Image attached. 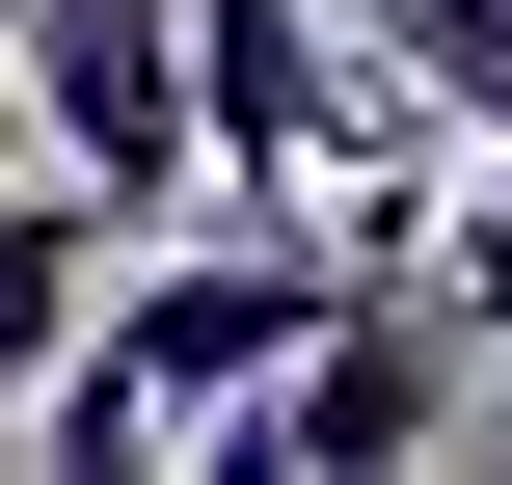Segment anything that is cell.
Masks as SVG:
<instances>
[{"mask_svg": "<svg viewBox=\"0 0 512 485\" xmlns=\"http://www.w3.org/2000/svg\"><path fill=\"white\" fill-rule=\"evenodd\" d=\"M432 432H459V324H432L405 270H351V297L189 432V485H378V459H432Z\"/></svg>", "mask_w": 512, "mask_h": 485, "instance_id": "cell-1", "label": "cell"}, {"mask_svg": "<svg viewBox=\"0 0 512 485\" xmlns=\"http://www.w3.org/2000/svg\"><path fill=\"white\" fill-rule=\"evenodd\" d=\"M0 81H27V162L135 243V216H189V27L162 0H0Z\"/></svg>", "mask_w": 512, "mask_h": 485, "instance_id": "cell-2", "label": "cell"}, {"mask_svg": "<svg viewBox=\"0 0 512 485\" xmlns=\"http://www.w3.org/2000/svg\"><path fill=\"white\" fill-rule=\"evenodd\" d=\"M351 27H378V81H405L459 162H512V0H351Z\"/></svg>", "mask_w": 512, "mask_h": 485, "instance_id": "cell-3", "label": "cell"}, {"mask_svg": "<svg viewBox=\"0 0 512 485\" xmlns=\"http://www.w3.org/2000/svg\"><path fill=\"white\" fill-rule=\"evenodd\" d=\"M81 270H108V216H81L54 162H0V405L54 378V324H81Z\"/></svg>", "mask_w": 512, "mask_h": 485, "instance_id": "cell-4", "label": "cell"}, {"mask_svg": "<svg viewBox=\"0 0 512 485\" xmlns=\"http://www.w3.org/2000/svg\"><path fill=\"white\" fill-rule=\"evenodd\" d=\"M405 297H432L459 351H512V162H486V189L432 162V243H405Z\"/></svg>", "mask_w": 512, "mask_h": 485, "instance_id": "cell-5", "label": "cell"}, {"mask_svg": "<svg viewBox=\"0 0 512 485\" xmlns=\"http://www.w3.org/2000/svg\"><path fill=\"white\" fill-rule=\"evenodd\" d=\"M0 162H27V81H0Z\"/></svg>", "mask_w": 512, "mask_h": 485, "instance_id": "cell-6", "label": "cell"}]
</instances>
